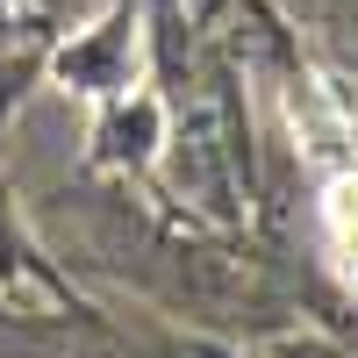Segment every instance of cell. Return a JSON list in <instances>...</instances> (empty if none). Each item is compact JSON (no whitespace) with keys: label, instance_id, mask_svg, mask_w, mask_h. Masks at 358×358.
<instances>
[{"label":"cell","instance_id":"6da1fadb","mask_svg":"<svg viewBox=\"0 0 358 358\" xmlns=\"http://www.w3.org/2000/svg\"><path fill=\"white\" fill-rule=\"evenodd\" d=\"M322 236L337 251V273L358 287V172H337L322 187Z\"/></svg>","mask_w":358,"mask_h":358}]
</instances>
